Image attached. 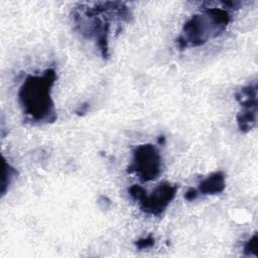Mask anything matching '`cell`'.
I'll use <instances>...</instances> for the list:
<instances>
[{"mask_svg":"<svg viewBox=\"0 0 258 258\" xmlns=\"http://www.w3.org/2000/svg\"><path fill=\"white\" fill-rule=\"evenodd\" d=\"M71 16L74 28L82 36L94 39L102 57L107 59L112 23H128L133 15L124 2L105 1L79 3L73 8Z\"/></svg>","mask_w":258,"mask_h":258,"instance_id":"1","label":"cell"},{"mask_svg":"<svg viewBox=\"0 0 258 258\" xmlns=\"http://www.w3.org/2000/svg\"><path fill=\"white\" fill-rule=\"evenodd\" d=\"M57 75L53 68L41 74L28 75L17 93L18 104L24 120L32 125L53 123L57 116L51 97Z\"/></svg>","mask_w":258,"mask_h":258,"instance_id":"2","label":"cell"},{"mask_svg":"<svg viewBox=\"0 0 258 258\" xmlns=\"http://www.w3.org/2000/svg\"><path fill=\"white\" fill-rule=\"evenodd\" d=\"M220 4L222 5V2ZM231 21L232 15L223 5L221 7L205 6L201 12L194 14L184 22L175 40L176 45L180 50L202 46L210 39L220 36Z\"/></svg>","mask_w":258,"mask_h":258,"instance_id":"3","label":"cell"},{"mask_svg":"<svg viewBox=\"0 0 258 258\" xmlns=\"http://www.w3.org/2000/svg\"><path fill=\"white\" fill-rule=\"evenodd\" d=\"M178 189L177 184L168 181L160 182L150 194L138 184H133L128 188L129 196L139 203V208L145 214L159 217L174 200Z\"/></svg>","mask_w":258,"mask_h":258,"instance_id":"4","label":"cell"},{"mask_svg":"<svg viewBox=\"0 0 258 258\" xmlns=\"http://www.w3.org/2000/svg\"><path fill=\"white\" fill-rule=\"evenodd\" d=\"M127 171L137 175L142 182L157 179L162 172V157L158 148L151 143L136 146Z\"/></svg>","mask_w":258,"mask_h":258,"instance_id":"5","label":"cell"},{"mask_svg":"<svg viewBox=\"0 0 258 258\" xmlns=\"http://www.w3.org/2000/svg\"><path fill=\"white\" fill-rule=\"evenodd\" d=\"M257 82L254 81L240 88L235 94V99L240 106L236 120L242 133H248L257 125Z\"/></svg>","mask_w":258,"mask_h":258,"instance_id":"6","label":"cell"},{"mask_svg":"<svg viewBox=\"0 0 258 258\" xmlns=\"http://www.w3.org/2000/svg\"><path fill=\"white\" fill-rule=\"evenodd\" d=\"M226 187V175L223 171H215L208 175L199 183L197 188L202 195H218L224 191Z\"/></svg>","mask_w":258,"mask_h":258,"instance_id":"7","label":"cell"},{"mask_svg":"<svg viewBox=\"0 0 258 258\" xmlns=\"http://www.w3.org/2000/svg\"><path fill=\"white\" fill-rule=\"evenodd\" d=\"M18 175L17 170L5 159L3 156V176L1 180V197H4L6 191L9 189V186L12 184L13 180Z\"/></svg>","mask_w":258,"mask_h":258,"instance_id":"8","label":"cell"},{"mask_svg":"<svg viewBox=\"0 0 258 258\" xmlns=\"http://www.w3.org/2000/svg\"><path fill=\"white\" fill-rule=\"evenodd\" d=\"M243 252L246 256H258V235L255 233L250 239H248L244 245Z\"/></svg>","mask_w":258,"mask_h":258,"instance_id":"9","label":"cell"},{"mask_svg":"<svg viewBox=\"0 0 258 258\" xmlns=\"http://www.w3.org/2000/svg\"><path fill=\"white\" fill-rule=\"evenodd\" d=\"M154 244H155V239L152 235H148L145 238H141V239L135 241V243H134L135 247L139 250L151 248L152 246H154Z\"/></svg>","mask_w":258,"mask_h":258,"instance_id":"10","label":"cell"},{"mask_svg":"<svg viewBox=\"0 0 258 258\" xmlns=\"http://www.w3.org/2000/svg\"><path fill=\"white\" fill-rule=\"evenodd\" d=\"M198 197H199V191H198V189L195 188V187H189V188L185 191V194H184V199H185L186 201H188V202H192V201L197 200Z\"/></svg>","mask_w":258,"mask_h":258,"instance_id":"11","label":"cell"},{"mask_svg":"<svg viewBox=\"0 0 258 258\" xmlns=\"http://www.w3.org/2000/svg\"><path fill=\"white\" fill-rule=\"evenodd\" d=\"M164 141H165V137H164V136H159V138H158V143H159V144H163Z\"/></svg>","mask_w":258,"mask_h":258,"instance_id":"12","label":"cell"}]
</instances>
